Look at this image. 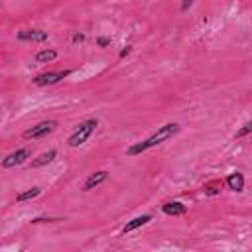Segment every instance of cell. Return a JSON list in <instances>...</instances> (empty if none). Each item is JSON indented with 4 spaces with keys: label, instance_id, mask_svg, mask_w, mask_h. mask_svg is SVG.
<instances>
[{
    "label": "cell",
    "instance_id": "cell-1",
    "mask_svg": "<svg viewBox=\"0 0 252 252\" xmlns=\"http://www.w3.org/2000/svg\"><path fill=\"white\" fill-rule=\"evenodd\" d=\"M179 130H181V126H179L177 122H167V124L159 126V128H158V132H154V134H152V136H148L146 140L132 144V146L126 150V156H130V158L140 156V154H144V152H148V150H152V148H156V146H159V144H163V142L171 140L173 136H177V134H179Z\"/></svg>",
    "mask_w": 252,
    "mask_h": 252
},
{
    "label": "cell",
    "instance_id": "cell-2",
    "mask_svg": "<svg viewBox=\"0 0 252 252\" xmlns=\"http://www.w3.org/2000/svg\"><path fill=\"white\" fill-rule=\"evenodd\" d=\"M96 126H98V120L96 118H87V120L79 122L75 126V130L71 132V136L67 138V146L69 148H81L93 136V132L96 130Z\"/></svg>",
    "mask_w": 252,
    "mask_h": 252
},
{
    "label": "cell",
    "instance_id": "cell-3",
    "mask_svg": "<svg viewBox=\"0 0 252 252\" xmlns=\"http://www.w3.org/2000/svg\"><path fill=\"white\" fill-rule=\"evenodd\" d=\"M73 73V69H61V71H45V73H39L32 79V83L35 87H51V85H57L61 83L63 79H67L69 75Z\"/></svg>",
    "mask_w": 252,
    "mask_h": 252
},
{
    "label": "cell",
    "instance_id": "cell-4",
    "mask_svg": "<svg viewBox=\"0 0 252 252\" xmlns=\"http://www.w3.org/2000/svg\"><path fill=\"white\" fill-rule=\"evenodd\" d=\"M55 128H57V120H41V122H37L35 126L28 128V130L24 132V138H26V140H41V138L49 136Z\"/></svg>",
    "mask_w": 252,
    "mask_h": 252
},
{
    "label": "cell",
    "instance_id": "cell-5",
    "mask_svg": "<svg viewBox=\"0 0 252 252\" xmlns=\"http://www.w3.org/2000/svg\"><path fill=\"white\" fill-rule=\"evenodd\" d=\"M28 158H32V150H30V148H18L16 152H10L6 158H2L0 167H4V169H12V167L22 165L24 161H28Z\"/></svg>",
    "mask_w": 252,
    "mask_h": 252
},
{
    "label": "cell",
    "instance_id": "cell-6",
    "mask_svg": "<svg viewBox=\"0 0 252 252\" xmlns=\"http://www.w3.org/2000/svg\"><path fill=\"white\" fill-rule=\"evenodd\" d=\"M18 41H32V43H43L47 41L49 33L43 32V30H37V28H32V30H20L16 33Z\"/></svg>",
    "mask_w": 252,
    "mask_h": 252
},
{
    "label": "cell",
    "instance_id": "cell-7",
    "mask_svg": "<svg viewBox=\"0 0 252 252\" xmlns=\"http://www.w3.org/2000/svg\"><path fill=\"white\" fill-rule=\"evenodd\" d=\"M159 209L167 217H183L187 213V205H183L181 201H165Z\"/></svg>",
    "mask_w": 252,
    "mask_h": 252
},
{
    "label": "cell",
    "instance_id": "cell-8",
    "mask_svg": "<svg viewBox=\"0 0 252 252\" xmlns=\"http://www.w3.org/2000/svg\"><path fill=\"white\" fill-rule=\"evenodd\" d=\"M106 179H108V171H104V169L94 171V173H91V175L85 179V183H83V191H93V189H96L100 183H104Z\"/></svg>",
    "mask_w": 252,
    "mask_h": 252
},
{
    "label": "cell",
    "instance_id": "cell-9",
    "mask_svg": "<svg viewBox=\"0 0 252 252\" xmlns=\"http://www.w3.org/2000/svg\"><path fill=\"white\" fill-rule=\"evenodd\" d=\"M224 185H226L230 191L240 193V191H244V175H242L240 171H232V173H228V175H226Z\"/></svg>",
    "mask_w": 252,
    "mask_h": 252
},
{
    "label": "cell",
    "instance_id": "cell-10",
    "mask_svg": "<svg viewBox=\"0 0 252 252\" xmlns=\"http://www.w3.org/2000/svg\"><path fill=\"white\" fill-rule=\"evenodd\" d=\"M57 158V150L55 148H51V150H47V152H43V154H39L37 158H33L32 159V163H30V167L32 169H37V167H43V165H47V163H51L53 159Z\"/></svg>",
    "mask_w": 252,
    "mask_h": 252
},
{
    "label": "cell",
    "instance_id": "cell-11",
    "mask_svg": "<svg viewBox=\"0 0 252 252\" xmlns=\"http://www.w3.org/2000/svg\"><path fill=\"white\" fill-rule=\"evenodd\" d=\"M152 220V215H140V217H134L130 222H126V226L122 228V234H130V232H134V230H138L140 226H144V224H148Z\"/></svg>",
    "mask_w": 252,
    "mask_h": 252
},
{
    "label": "cell",
    "instance_id": "cell-12",
    "mask_svg": "<svg viewBox=\"0 0 252 252\" xmlns=\"http://www.w3.org/2000/svg\"><path fill=\"white\" fill-rule=\"evenodd\" d=\"M39 195H41V189L39 187H32V189H26V191L18 193L16 195V203H26V201H32V199H35Z\"/></svg>",
    "mask_w": 252,
    "mask_h": 252
},
{
    "label": "cell",
    "instance_id": "cell-13",
    "mask_svg": "<svg viewBox=\"0 0 252 252\" xmlns=\"http://www.w3.org/2000/svg\"><path fill=\"white\" fill-rule=\"evenodd\" d=\"M53 59H57V51L55 49L45 47V49H41V51L35 53V61L37 63H51Z\"/></svg>",
    "mask_w": 252,
    "mask_h": 252
},
{
    "label": "cell",
    "instance_id": "cell-14",
    "mask_svg": "<svg viewBox=\"0 0 252 252\" xmlns=\"http://www.w3.org/2000/svg\"><path fill=\"white\" fill-rule=\"evenodd\" d=\"M220 187H222V181L220 179H213V181H209V183H205V187H203V191H205V195H219L220 193Z\"/></svg>",
    "mask_w": 252,
    "mask_h": 252
},
{
    "label": "cell",
    "instance_id": "cell-15",
    "mask_svg": "<svg viewBox=\"0 0 252 252\" xmlns=\"http://www.w3.org/2000/svg\"><path fill=\"white\" fill-rule=\"evenodd\" d=\"M250 132H252V122H246V124H244L240 130H236L234 138H236V140H238V138H244V136H248Z\"/></svg>",
    "mask_w": 252,
    "mask_h": 252
},
{
    "label": "cell",
    "instance_id": "cell-16",
    "mask_svg": "<svg viewBox=\"0 0 252 252\" xmlns=\"http://www.w3.org/2000/svg\"><path fill=\"white\" fill-rule=\"evenodd\" d=\"M96 45L98 47H108L110 45V37H96Z\"/></svg>",
    "mask_w": 252,
    "mask_h": 252
},
{
    "label": "cell",
    "instance_id": "cell-17",
    "mask_svg": "<svg viewBox=\"0 0 252 252\" xmlns=\"http://www.w3.org/2000/svg\"><path fill=\"white\" fill-rule=\"evenodd\" d=\"M130 51H132V45H126V47H122V49H120V53H118V59H124V57H128V55H130Z\"/></svg>",
    "mask_w": 252,
    "mask_h": 252
},
{
    "label": "cell",
    "instance_id": "cell-18",
    "mask_svg": "<svg viewBox=\"0 0 252 252\" xmlns=\"http://www.w3.org/2000/svg\"><path fill=\"white\" fill-rule=\"evenodd\" d=\"M55 220H59V219H43V217H37V219H33L32 222L37 224V222H55Z\"/></svg>",
    "mask_w": 252,
    "mask_h": 252
},
{
    "label": "cell",
    "instance_id": "cell-19",
    "mask_svg": "<svg viewBox=\"0 0 252 252\" xmlns=\"http://www.w3.org/2000/svg\"><path fill=\"white\" fill-rule=\"evenodd\" d=\"M73 41H75V43H77V41H85V35H83V33H75V35H73Z\"/></svg>",
    "mask_w": 252,
    "mask_h": 252
},
{
    "label": "cell",
    "instance_id": "cell-20",
    "mask_svg": "<svg viewBox=\"0 0 252 252\" xmlns=\"http://www.w3.org/2000/svg\"><path fill=\"white\" fill-rule=\"evenodd\" d=\"M0 2H2V0H0Z\"/></svg>",
    "mask_w": 252,
    "mask_h": 252
}]
</instances>
